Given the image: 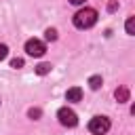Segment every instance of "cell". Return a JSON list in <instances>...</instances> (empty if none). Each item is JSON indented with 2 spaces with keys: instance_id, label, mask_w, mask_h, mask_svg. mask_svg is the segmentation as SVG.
I'll return each instance as SVG.
<instances>
[{
  "instance_id": "cell-6",
  "label": "cell",
  "mask_w": 135,
  "mask_h": 135,
  "mask_svg": "<svg viewBox=\"0 0 135 135\" xmlns=\"http://www.w3.org/2000/svg\"><path fill=\"white\" fill-rule=\"evenodd\" d=\"M116 99H118V103H124V101H129V89L127 86H120V89H116Z\"/></svg>"
},
{
  "instance_id": "cell-5",
  "label": "cell",
  "mask_w": 135,
  "mask_h": 135,
  "mask_svg": "<svg viewBox=\"0 0 135 135\" xmlns=\"http://www.w3.org/2000/svg\"><path fill=\"white\" fill-rule=\"evenodd\" d=\"M65 99H68V101H80V99H82V89H80V86L68 89V91H65Z\"/></svg>"
},
{
  "instance_id": "cell-13",
  "label": "cell",
  "mask_w": 135,
  "mask_h": 135,
  "mask_svg": "<svg viewBox=\"0 0 135 135\" xmlns=\"http://www.w3.org/2000/svg\"><path fill=\"white\" fill-rule=\"evenodd\" d=\"M30 116H32V118H34V120H36V118H38V116H40V110H30Z\"/></svg>"
},
{
  "instance_id": "cell-7",
  "label": "cell",
  "mask_w": 135,
  "mask_h": 135,
  "mask_svg": "<svg viewBox=\"0 0 135 135\" xmlns=\"http://www.w3.org/2000/svg\"><path fill=\"white\" fill-rule=\"evenodd\" d=\"M51 72V63H40V65H36V74H40V76H44V74H49Z\"/></svg>"
},
{
  "instance_id": "cell-4",
  "label": "cell",
  "mask_w": 135,
  "mask_h": 135,
  "mask_svg": "<svg viewBox=\"0 0 135 135\" xmlns=\"http://www.w3.org/2000/svg\"><path fill=\"white\" fill-rule=\"evenodd\" d=\"M57 118H59V122H61L63 127H76V124H78L76 112H74V110H70V108H59Z\"/></svg>"
},
{
  "instance_id": "cell-14",
  "label": "cell",
  "mask_w": 135,
  "mask_h": 135,
  "mask_svg": "<svg viewBox=\"0 0 135 135\" xmlns=\"http://www.w3.org/2000/svg\"><path fill=\"white\" fill-rule=\"evenodd\" d=\"M70 2H72V4H82L84 0H70Z\"/></svg>"
},
{
  "instance_id": "cell-1",
  "label": "cell",
  "mask_w": 135,
  "mask_h": 135,
  "mask_svg": "<svg viewBox=\"0 0 135 135\" xmlns=\"http://www.w3.org/2000/svg\"><path fill=\"white\" fill-rule=\"evenodd\" d=\"M95 23H97V11H95V8H89V6H84V8H80V11L74 15V25H76L78 30L93 27Z\"/></svg>"
},
{
  "instance_id": "cell-11",
  "label": "cell",
  "mask_w": 135,
  "mask_h": 135,
  "mask_svg": "<svg viewBox=\"0 0 135 135\" xmlns=\"http://www.w3.org/2000/svg\"><path fill=\"white\" fill-rule=\"evenodd\" d=\"M6 55H8V46L6 44H0V61L6 59Z\"/></svg>"
},
{
  "instance_id": "cell-12",
  "label": "cell",
  "mask_w": 135,
  "mask_h": 135,
  "mask_svg": "<svg viewBox=\"0 0 135 135\" xmlns=\"http://www.w3.org/2000/svg\"><path fill=\"white\" fill-rule=\"evenodd\" d=\"M11 68H23V59H19V57L13 59V61H11Z\"/></svg>"
},
{
  "instance_id": "cell-10",
  "label": "cell",
  "mask_w": 135,
  "mask_h": 135,
  "mask_svg": "<svg viewBox=\"0 0 135 135\" xmlns=\"http://www.w3.org/2000/svg\"><path fill=\"white\" fill-rule=\"evenodd\" d=\"M124 27H127V34H129V36H133V17H129V19H127V25H124Z\"/></svg>"
},
{
  "instance_id": "cell-9",
  "label": "cell",
  "mask_w": 135,
  "mask_h": 135,
  "mask_svg": "<svg viewBox=\"0 0 135 135\" xmlns=\"http://www.w3.org/2000/svg\"><path fill=\"white\" fill-rule=\"evenodd\" d=\"M44 38H46V40H51V42H53V40H57V30H55V27H49V30L44 32Z\"/></svg>"
},
{
  "instance_id": "cell-8",
  "label": "cell",
  "mask_w": 135,
  "mask_h": 135,
  "mask_svg": "<svg viewBox=\"0 0 135 135\" xmlns=\"http://www.w3.org/2000/svg\"><path fill=\"white\" fill-rule=\"evenodd\" d=\"M89 84H91L93 91H97V89L101 86V76H91V78H89Z\"/></svg>"
},
{
  "instance_id": "cell-3",
  "label": "cell",
  "mask_w": 135,
  "mask_h": 135,
  "mask_svg": "<svg viewBox=\"0 0 135 135\" xmlns=\"http://www.w3.org/2000/svg\"><path fill=\"white\" fill-rule=\"evenodd\" d=\"M44 51H46V46H44V42L38 40V38H30V40L25 42V53H27L30 57H42Z\"/></svg>"
},
{
  "instance_id": "cell-2",
  "label": "cell",
  "mask_w": 135,
  "mask_h": 135,
  "mask_svg": "<svg viewBox=\"0 0 135 135\" xmlns=\"http://www.w3.org/2000/svg\"><path fill=\"white\" fill-rule=\"evenodd\" d=\"M110 118L108 116H95V118H91V122H89V131L93 133V135H105L108 131H110Z\"/></svg>"
}]
</instances>
